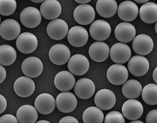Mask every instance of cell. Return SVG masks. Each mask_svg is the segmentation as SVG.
<instances>
[{
  "mask_svg": "<svg viewBox=\"0 0 157 123\" xmlns=\"http://www.w3.org/2000/svg\"><path fill=\"white\" fill-rule=\"evenodd\" d=\"M107 78L111 84L122 85L128 80V70L121 64H113L107 69Z\"/></svg>",
  "mask_w": 157,
  "mask_h": 123,
  "instance_id": "cell-1",
  "label": "cell"
},
{
  "mask_svg": "<svg viewBox=\"0 0 157 123\" xmlns=\"http://www.w3.org/2000/svg\"><path fill=\"white\" fill-rule=\"evenodd\" d=\"M111 26L106 20H95L91 24L89 34L96 41H104L109 38L111 34Z\"/></svg>",
  "mask_w": 157,
  "mask_h": 123,
  "instance_id": "cell-2",
  "label": "cell"
},
{
  "mask_svg": "<svg viewBox=\"0 0 157 123\" xmlns=\"http://www.w3.org/2000/svg\"><path fill=\"white\" fill-rule=\"evenodd\" d=\"M128 64V70L131 74L136 77L144 76L149 70V62L146 57L135 55L130 58Z\"/></svg>",
  "mask_w": 157,
  "mask_h": 123,
  "instance_id": "cell-3",
  "label": "cell"
},
{
  "mask_svg": "<svg viewBox=\"0 0 157 123\" xmlns=\"http://www.w3.org/2000/svg\"><path fill=\"white\" fill-rule=\"evenodd\" d=\"M71 58V52L64 44H56L52 45L49 50V59L51 62L57 66H63Z\"/></svg>",
  "mask_w": 157,
  "mask_h": 123,
  "instance_id": "cell-4",
  "label": "cell"
},
{
  "mask_svg": "<svg viewBox=\"0 0 157 123\" xmlns=\"http://www.w3.org/2000/svg\"><path fill=\"white\" fill-rule=\"evenodd\" d=\"M69 72L73 75L81 76L84 75L89 70V61L87 58L82 54H75L70 58L67 62Z\"/></svg>",
  "mask_w": 157,
  "mask_h": 123,
  "instance_id": "cell-5",
  "label": "cell"
},
{
  "mask_svg": "<svg viewBox=\"0 0 157 123\" xmlns=\"http://www.w3.org/2000/svg\"><path fill=\"white\" fill-rule=\"evenodd\" d=\"M46 32L48 36L53 40H61L66 36H67L69 28L67 23L65 20L57 18L52 20L46 27Z\"/></svg>",
  "mask_w": 157,
  "mask_h": 123,
  "instance_id": "cell-6",
  "label": "cell"
},
{
  "mask_svg": "<svg viewBox=\"0 0 157 123\" xmlns=\"http://www.w3.org/2000/svg\"><path fill=\"white\" fill-rule=\"evenodd\" d=\"M17 50L25 54L33 52L38 47V39L31 33H23L16 40Z\"/></svg>",
  "mask_w": 157,
  "mask_h": 123,
  "instance_id": "cell-7",
  "label": "cell"
},
{
  "mask_svg": "<svg viewBox=\"0 0 157 123\" xmlns=\"http://www.w3.org/2000/svg\"><path fill=\"white\" fill-rule=\"evenodd\" d=\"M75 21L81 25H87L94 22L95 18V11L90 5H78L73 11Z\"/></svg>",
  "mask_w": 157,
  "mask_h": 123,
  "instance_id": "cell-8",
  "label": "cell"
},
{
  "mask_svg": "<svg viewBox=\"0 0 157 123\" xmlns=\"http://www.w3.org/2000/svg\"><path fill=\"white\" fill-rule=\"evenodd\" d=\"M132 42L133 50L141 56L149 54L154 48V41L151 37L147 34H139L135 36Z\"/></svg>",
  "mask_w": 157,
  "mask_h": 123,
  "instance_id": "cell-9",
  "label": "cell"
},
{
  "mask_svg": "<svg viewBox=\"0 0 157 123\" xmlns=\"http://www.w3.org/2000/svg\"><path fill=\"white\" fill-rule=\"evenodd\" d=\"M23 73L29 78H37L43 72V62L37 57H28L22 63Z\"/></svg>",
  "mask_w": 157,
  "mask_h": 123,
  "instance_id": "cell-10",
  "label": "cell"
},
{
  "mask_svg": "<svg viewBox=\"0 0 157 123\" xmlns=\"http://www.w3.org/2000/svg\"><path fill=\"white\" fill-rule=\"evenodd\" d=\"M42 19L40 11L37 8L29 6L25 8L20 13V21L26 28H35L39 25Z\"/></svg>",
  "mask_w": 157,
  "mask_h": 123,
  "instance_id": "cell-11",
  "label": "cell"
},
{
  "mask_svg": "<svg viewBox=\"0 0 157 123\" xmlns=\"http://www.w3.org/2000/svg\"><path fill=\"white\" fill-rule=\"evenodd\" d=\"M121 111L124 117L129 121H135L142 116L144 108L142 104L136 99H128L124 102Z\"/></svg>",
  "mask_w": 157,
  "mask_h": 123,
  "instance_id": "cell-12",
  "label": "cell"
},
{
  "mask_svg": "<svg viewBox=\"0 0 157 123\" xmlns=\"http://www.w3.org/2000/svg\"><path fill=\"white\" fill-rule=\"evenodd\" d=\"M94 103L101 110H109L115 105L116 96L111 90L103 88L96 93Z\"/></svg>",
  "mask_w": 157,
  "mask_h": 123,
  "instance_id": "cell-13",
  "label": "cell"
},
{
  "mask_svg": "<svg viewBox=\"0 0 157 123\" xmlns=\"http://www.w3.org/2000/svg\"><path fill=\"white\" fill-rule=\"evenodd\" d=\"M78 104L77 97L70 92H62L57 96L56 106L62 113H71L74 111Z\"/></svg>",
  "mask_w": 157,
  "mask_h": 123,
  "instance_id": "cell-14",
  "label": "cell"
},
{
  "mask_svg": "<svg viewBox=\"0 0 157 123\" xmlns=\"http://www.w3.org/2000/svg\"><path fill=\"white\" fill-rule=\"evenodd\" d=\"M109 56L115 64H125L131 58V49L127 44L116 43L110 48Z\"/></svg>",
  "mask_w": 157,
  "mask_h": 123,
  "instance_id": "cell-15",
  "label": "cell"
},
{
  "mask_svg": "<svg viewBox=\"0 0 157 123\" xmlns=\"http://www.w3.org/2000/svg\"><path fill=\"white\" fill-rule=\"evenodd\" d=\"M74 93L79 99L88 100L95 93V85L90 79H80L74 85Z\"/></svg>",
  "mask_w": 157,
  "mask_h": 123,
  "instance_id": "cell-16",
  "label": "cell"
},
{
  "mask_svg": "<svg viewBox=\"0 0 157 123\" xmlns=\"http://www.w3.org/2000/svg\"><path fill=\"white\" fill-rule=\"evenodd\" d=\"M13 89L16 94L21 98H27L33 94L35 91V83L27 76H22L16 79L13 85Z\"/></svg>",
  "mask_w": 157,
  "mask_h": 123,
  "instance_id": "cell-17",
  "label": "cell"
},
{
  "mask_svg": "<svg viewBox=\"0 0 157 123\" xmlns=\"http://www.w3.org/2000/svg\"><path fill=\"white\" fill-rule=\"evenodd\" d=\"M89 38V34L86 28L82 26H73L69 30L67 34V40L69 44L74 47H82L84 46Z\"/></svg>",
  "mask_w": 157,
  "mask_h": 123,
  "instance_id": "cell-18",
  "label": "cell"
},
{
  "mask_svg": "<svg viewBox=\"0 0 157 123\" xmlns=\"http://www.w3.org/2000/svg\"><path fill=\"white\" fill-rule=\"evenodd\" d=\"M34 106L41 114H50L53 112L56 106V100L49 94H39L34 101Z\"/></svg>",
  "mask_w": 157,
  "mask_h": 123,
  "instance_id": "cell-19",
  "label": "cell"
},
{
  "mask_svg": "<svg viewBox=\"0 0 157 123\" xmlns=\"http://www.w3.org/2000/svg\"><path fill=\"white\" fill-rule=\"evenodd\" d=\"M21 32L19 24L14 19H6L0 25V35L6 40H14L18 38Z\"/></svg>",
  "mask_w": 157,
  "mask_h": 123,
  "instance_id": "cell-20",
  "label": "cell"
},
{
  "mask_svg": "<svg viewBox=\"0 0 157 123\" xmlns=\"http://www.w3.org/2000/svg\"><path fill=\"white\" fill-rule=\"evenodd\" d=\"M117 14L124 22L134 21L139 14V8L133 1H124L118 6Z\"/></svg>",
  "mask_w": 157,
  "mask_h": 123,
  "instance_id": "cell-21",
  "label": "cell"
},
{
  "mask_svg": "<svg viewBox=\"0 0 157 123\" xmlns=\"http://www.w3.org/2000/svg\"><path fill=\"white\" fill-rule=\"evenodd\" d=\"M114 35L118 41L121 43L127 44L135 39L136 36L135 27L130 23L122 22L118 24L114 30Z\"/></svg>",
  "mask_w": 157,
  "mask_h": 123,
  "instance_id": "cell-22",
  "label": "cell"
},
{
  "mask_svg": "<svg viewBox=\"0 0 157 123\" xmlns=\"http://www.w3.org/2000/svg\"><path fill=\"white\" fill-rule=\"evenodd\" d=\"M62 8L58 0H45L41 4L40 13L45 19L54 20L61 14Z\"/></svg>",
  "mask_w": 157,
  "mask_h": 123,
  "instance_id": "cell-23",
  "label": "cell"
},
{
  "mask_svg": "<svg viewBox=\"0 0 157 123\" xmlns=\"http://www.w3.org/2000/svg\"><path fill=\"white\" fill-rule=\"evenodd\" d=\"M110 48L105 42L102 41H96L90 45L89 56L94 61L101 63V62L107 60L109 57Z\"/></svg>",
  "mask_w": 157,
  "mask_h": 123,
  "instance_id": "cell-24",
  "label": "cell"
},
{
  "mask_svg": "<svg viewBox=\"0 0 157 123\" xmlns=\"http://www.w3.org/2000/svg\"><path fill=\"white\" fill-rule=\"evenodd\" d=\"M75 83V77L73 73L68 71H60L57 73L54 78V85L56 88L61 92H67L69 90H72V88L74 87Z\"/></svg>",
  "mask_w": 157,
  "mask_h": 123,
  "instance_id": "cell-25",
  "label": "cell"
},
{
  "mask_svg": "<svg viewBox=\"0 0 157 123\" xmlns=\"http://www.w3.org/2000/svg\"><path fill=\"white\" fill-rule=\"evenodd\" d=\"M38 111L35 106L23 105L17 111V118L20 123H35L38 121Z\"/></svg>",
  "mask_w": 157,
  "mask_h": 123,
  "instance_id": "cell-26",
  "label": "cell"
},
{
  "mask_svg": "<svg viewBox=\"0 0 157 123\" xmlns=\"http://www.w3.org/2000/svg\"><path fill=\"white\" fill-rule=\"evenodd\" d=\"M117 9L115 0H99L96 3V11L102 17H112L117 12Z\"/></svg>",
  "mask_w": 157,
  "mask_h": 123,
  "instance_id": "cell-27",
  "label": "cell"
},
{
  "mask_svg": "<svg viewBox=\"0 0 157 123\" xmlns=\"http://www.w3.org/2000/svg\"><path fill=\"white\" fill-rule=\"evenodd\" d=\"M140 19L147 24H153L157 21V5L153 2H147L139 9Z\"/></svg>",
  "mask_w": 157,
  "mask_h": 123,
  "instance_id": "cell-28",
  "label": "cell"
},
{
  "mask_svg": "<svg viewBox=\"0 0 157 123\" xmlns=\"http://www.w3.org/2000/svg\"><path fill=\"white\" fill-rule=\"evenodd\" d=\"M142 86L138 80H127L122 86V94L127 99H137L140 96Z\"/></svg>",
  "mask_w": 157,
  "mask_h": 123,
  "instance_id": "cell-29",
  "label": "cell"
},
{
  "mask_svg": "<svg viewBox=\"0 0 157 123\" xmlns=\"http://www.w3.org/2000/svg\"><path fill=\"white\" fill-rule=\"evenodd\" d=\"M83 122L102 123L104 122V114L98 106H89L83 113Z\"/></svg>",
  "mask_w": 157,
  "mask_h": 123,
  "instance_id": "cell-30",
  "label": "cell"
},
{
  "mask_svg": "<svg viewBox=\"0 0 157 123\" xmlns=\"http://www.w3.org/2000/svg\"><path fill=\"white\" fill-rule=\"evenodd\" d=\"M17 59V52L11 45H2L0 46V64L2 66H11Z\"/></svg>",
  "mask_w": 157,
  "mask_h": 123,
  "instance_id": "cell-31",
  "label": "cell"
},
{
  "mask_svg": "<svg viewBox=\"0 0 157 123\" xmlns=\"http://www.w3.org/2000/svg\"><path fill=\"white\" fill-rule=\"evenodd\" d=\"M141 97L147 105L155 106L157 104V85L150 83L146 85L141 90Z\"/></svg>",
  "mask_w": 157,
  "mask_h": 123,
  "instance_id": "cell-32",
  "label": "cell"
},
{
  "mask_svg": "<svg viewBox=\"0 0 157 123\" xmlns=\"http://www.w3.org/2000/svg\"><path fill=\"white\" fill-rule=\"evenodd\" d=\"M17 8L16 0H1L0 1V14L2 16H10L14 13Z\"/></svg>",
  "mask_w": 157,
  "mask_h": 123,
  "instance_id": "cell-33",
  "label": "cell"
},
{
  "mask_svg": "<svg viewBox=\"0 0 157 123\" xmlns=\"http://www.w3.org/2000/svg\"><path fill=\"white\" fill-rule=\"evenodd\" d=\"M125 117L119 111H112L108 113L106 117H104L105 123H125Z\"/></svg>",
  "mask_w": 157,
  "mask_h": 123,
  "instance_id": "cell-34",
  "label": "cell"
},
{
  "mask_svg": "<svg viewBox=\"0 0 157 123\" xmlns=\"http://www.w3.org/2000/svg\"><path fill=\"white\" fill-rule=\"evenodd\" d=\"M1 123H17L18 122L17 118H16L12 114H5L0 118Z\"/></svg>",
  "mask_w": 157,
  "mask_h": 123,
  "instance_id": "cell-35",
  "label": "cell"
},
{
  "mask_svg": "<svg viewBox=\"0 0 157 123\" xmlns=\"http://www.w3.org/2000/svg\"><path fill=\"white\" fill-rule=\"evenodd\" d=\"M147 123H156L157 122V110L154 109L147 113L146 117Z\"/></svg>",
  "mask_w": 157,
  "mask_h": 123,
  "instance_id": "cell-36",
  "label": "cell"
},
{
  "mask_svg": "<svg viewBox=\"0 0 157 123\" xmlns=\"http://www.w3.org/2000/svg\"><path fill=\"white\" fill-rule=\"evenodd\" d=\"M6 107H7V101L5 98V96L1 94L0 95V113L5 112Z\"/></svg>",
  "mask_w": 157,
  "mask_h": 123,
  "instance_id": "cell-37",
  "label": "cell"
},
{
  "mask_svg": "<svg viewBox=\"0 0 157 123\" xmlns=\"http://www.w3.org/2000/svg\"><path fill=\"white\" fill-rule=\"evenodd\" d=\"M60 123H78V120L73 116H66L59 121Z\"/></svg>",
  "mask_w": 157,
  "mask_h": 123,
  "instance_id": "cell-38",
  "label": "cell"
},
{
  "mask_svg": "<svg viewBox=\"0 0 157 123\" xmlns=\"http://www.w3.org/2000/svg\"><path fill=\"white\" fill-rule=\"evenodd\" d=\"M6 78V70L4 66L1 65L0 67V83H3Z\"/></svg>",
  "mask_w": 157,
  "mask_h": 123,
  "instance_id": "cell-39",
  "label": "cell"
},
{
  "mask_svg": "<svg viewBox=\"0 0 157 123\" xmlns=\"http://www.w3.org/2000/svg\"><path fill=\"white\" fill-rule=\"evenodd\" d=\"M76 3H78V5H88L90 0H76Z\"/></svg>",
  "mask_w": 157,
  "mask_h": 123,
  "instance_id": "cell-40",
  "label": "cell"
},
{
  "mask_svg": "<svg viewBox=\"0 0 157 123\" xmlns=\"http://www.w3.org/2000/svg\"><path fill=\"white\" fill-rule=\"evenodd\" d=\"M153 79H154V81L156 83L157 82V68L156 67L155 68V70H154V72H153Z\"/></svg>",
  "mask_w": 157,
  "mask_h": 123,
  "instance_id": "cell-41",
  "label": "cell"
},
{
  "mask_svg": "<svg viewBox=\"0 0 157 123\" xmlns=\"http://www.w3.org/2000/svg\"><path fill=\"white\" fill-rule=\"evenodd\" d=\"M148 2V0H135V4H141V5H144V4H146Z\"/></svg>",
  "mask_w": 157,
  "mask_h": 123,
  "instance_id": "cell-42",
  "label": "cell"
},
{
  "mask_svg": "<svg viewBox=\"0 0 157 123\" xmlns=\"http://www.w3.org/2000/svg\"><path fill=\"white\" fill-rule=\"evenodd\" d=\"M32 2H33V3H35V4H40V3L43 4L44 1H43V0H33Z\"/></svg>",
  "mask_w": 157,
  "mask_h": 123,
  "instance_id": "cell-43",
  "label": "cell"
},
{
  "mask_svg": "<svg viewBox=\"0 0 157 123\" xmlns=\"http://www.w3.org/2000/svg\"><path fill=\"white\" fill-rule=\"evenodd\" d=\"M132 123H142V121H140L139 120H135V121H131Z\"/></svg>",
  "mask_w": 157,
  "mask_h": 123,
  "instance_id": "cell-44",
  "label": "cell"
},
{
  "mask_svg": "<svg viewBox=\"0 0 157 123\" xmlns=\"http://www.w3.org/2000/svg\"><path fill=\"white\" fill-rule=\"evenodd\" d=\"M38 122L39 123H49V121H45V120H41V121H38Z\"/></svg>",
  "mask_w": 157,
  "mask_h": 123,
  "instance_id": "cell-45",
  "label": "cell"
},
{
  "mask_svg": "<svg viewBox=\"0 0 157 123\" xmlns=\"http://www.w3.org/2000/svg\"><path fill=\"white\" fill-rule=\"evenodd\" d=\"M155 33H157V25L155 23Z\"/></svg>",
  "mask_w": 157,
  "mask_h": 123,
  "instance_id": "cell-46",
  "label": "cell"
}]
</instances>
